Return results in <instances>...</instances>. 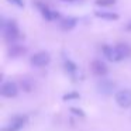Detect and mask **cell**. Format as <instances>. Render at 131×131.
Listing matches in <instances>:
<instances>
[{
    "instance_id": "obj_1",
    "label": "cell",
    "mask_w": 131,
    "mask_h": 131,
    "mask_svg": "<svg viewBox=\"0 0 131 131\" xmlns=\"http://www.w3.org/2000/svg\"><path fill=\"white\" fill-rule=\"evenodd\" d=\"M2 32H3L4 38L9 41H14L20 38V30L13 20H4V18L2 20Z\"/></svg>"
},
{
    "instance_id": "obj_2",
    "label": "cell",
    "mask_w": 131,
    "mask_h": 131,
    "mask_svg": "<svg viewBox=\"0 0 131 131\" xmlns=\"http://www.w3.org/2000/svg\"><path fill=\"white\" fill-rule=\"evenodd\" d=\"M130 55V47L127 44H117V45L111 47V62H120V61L125 59Z\"/></svg>"
},
{
    "instance_id": "obj_3",
    "label": "cell",
    "mask_w": 131,
    "mask_h": 131,
    "mask_svg": "<svg viewBox=\"0 0 131 131\" xmlns=\"http://www.w3.org/2000/svg\"><path fill=\"white\" fill-rule=\"evenodd\" d=\"M116 103L123 108L131 107V89H123L116 93Z\"/></svg>"
},
{
    "instance_id": "obj_4",
    "label": "cell",
    "mask_w": 131,
    "mask_h": 131,
    "mask_svg": "<svg viewBox=\"0 0 131 131\" xmlns=\"http://www.w3.org/2000/svg\"><path fill=\"white\" fill-rule=\"evenodd\" d=\"M49 61H51V57H49L48 52H37V54H34L31 57L30 62L35 68H42V66L48 65Z\"/></svg>"
},
{
    "instance_id": "obj_5",
    "label": "cell",
    "mask_w": 131,
    "mask_h": 131,
    "mask_svg": "<svg viewBox=\"0 0 131 131\" xmlns=\"http://www.w3.org/2000/svg\"><path fill=\"white\" fill-rule=\"evenodd\" d=\"M0 94L3 97H16L18 94V86L16 85L14 82H4L0 88Z\"/></svg>"
},
{
    "instance_id": "obj_6",
    "label": "cell",
    "mask_w": 131,
    "mask_h": 131,
    "mask_svg": "<svg viewBox=\"0 0 131 131\" xmlns=\"http://www.w3.org/2000/svg\"><path fill=\"white\" fill-rule=\"evenodd\" d=\"M114 88H116V85H114L113 80L106 79V78H102V79L97 82V90H99V93L106 94V96H108V94L113 93Z\"/></svg>"
},
{
    "instance_id": "obj_7",
    "label": "cell",
    "mask_w": 131,
    "mask_h": 131,
    "mask_svg": "<svg viewBox=\"0 0 131 131\" xmlns=\"http://www.w3.org/2000/svg\"><path fill=\"white\" fill-rule=\"evenodd\" d=\"M24 123H26V118H24V117L16 116L10 120V123L6 127L2 128V131H20L21 128L24 127Z\"/></svg>"
},
{
    "instance_id": "obj_8",
    "label": "cell",
    "mask_w": 131,
    "mask_h": 131,
    "mask_svg": "<svg viewBox=\"0 0 131 131\" xmlns=\"http://www.w3.org/2000/svg\"><path fill=\"white\" fill-rule=\"evenodd\" d=\"M37 6H38L41 14H42V17L45 18V20L54 21V20H58V18H59V13L55 12V10H52V9H49L48 6H45V4H41V3H37Z\"/></svg>"
},
{
    "instance_id": "obj_9",
    "label": "cell",
    "mask_w": 131,
    "mask_h": 131,
    "mask_svg": "<svg viewBox=\"0 0 131 131\" xmlns=\"http://www.w3.org/2000/svg\"><path fill=\"white\" fill-rule=\"evenodd\" d=\"M90 68H92V71H93V73L96 75V76H99V78H104L106 75H107V72H108L107 65L100 59H94L93 62H92Z\"/></svg>"
},
{
    "instance_id": "obj_10",
    "label": "cell",
    "mask_w": 131,
    "mask_h": 131,
    "mask_svg": "<svg viewBox=\"0 0 131 131\" xmlns=\"http://www.w3.org/2000/svg\"><path fill=\"white\" fill-rule=\"evenodd\" d=\"M65 71L68 72V73L71 75V76L75 80H76V79H80L79 68H78V65H76V63H73L72 61H69V59L65 61Z\"/></svg>"
},
{
    "instance_id": "obj_11",
    "label": "cell",
    "mask_w": 131,
    "mask_h": 131,
    "mask_svg": "<svg viewBox=\"0 0 131 131\" xmlns=\"http://www.w3.org/2000/svg\"><path fill=\"white\" fill-rule=\"evenodd\" d=\"M76 24H78V20L75 17H65V18L61 20L59 26H61V28H62L63 31H69V30L75 28Z\"/></svg>"
},
{
    "instance_id": "obj_12",
    "label": "cell",
    "mask_w": 131,
    "mask_h": 131,
    "mask_svg": "<svg viewBox=\"0 0 131 131\" xmlns=\"http://www.w3.org/2000/svg\"><path fill=\"white\" fill-rule=\"evenodd\" d=\"M94 16H96L97 18H102V20H108V21L118 20V14H117V13H113V12H102V10H99V12L94 13Z\"/></svg>"
},
{
    "instance_id": "obj_13",
    "label": "cell",
    "mask_w": 131,
    "mask_h": 131,
    "mask_svg": "<svg viewBox=\"0 0 131 131\" xmlns=\"http://www.w3.org/2000/svg\"><path fill=\"white\" fill-rule=\"evenodd\" d=\"M24 51H26V49L21 45H12V48L9 49V54H10V57H18V55H21Z\"/></svg>"
},
{
    "instance_id": "obj_14",
    "label": "cell",
    "mask_w": 131,
    "mask_h": 131,
    "mask_svg": "<svg viewBox=\"0 0 131 131\" xmlns=\"http://www.w3.org/2000/svg\"><path fill=\"white\" fill-rule=\"evenodd\" d=\"M21 88L26 92H31L32 88H34V83H32L28 78H26V79H21Z\"/></svg>"
},
{
    "instance_id": "obj_15",
    "label": "cell",
    "mask_w": 131,
    "mask_h": 131,
    "mask_svg": "<svg viewBox=\"0 0 131 131\" xmlns=\"http://www.w3.org/2000/svg\"><path fill=\"white\" fill-rule=\"evenodd\" d=\"M94 4L99 7H110V6L116 4V0H96Z\"/></svg>"
},
{
    "instance_id": "obj_16",
    "label": "cell",
    "mask_w": 131,
    "mask_h": 131,
    "mask_svg": "<svg viewBox=\"0 0 131 131\" xmlns=\"http://www.w3.org/2000/svg\"><path fill=\"white\" fill-rule=\"evenodd\" d=\"M62 99L65 100V102H71V100H78V99H79V93H76V92H71V93L63 94Z\"/></svg>"
},
{
    "instance_id": "obj_17",
    "label": "cell",
    "mask_w": 131,
    "mask_h": 131,
    "mask_svg": "<svg viewBox=\"0 0 131 131\" xmlns=\"http://www.w3.org/2000/svg\"><path fill=\"white\" fill-rule=\"evenodd\" d=\"M71 111L75 114V116H79V117H85V111L82 108H78V107H71Z\"/></svg>"
},
{
    "instance_id": "obj_18",
    "label": "cell",
    "mask_w": 131,
    "mask_h": 131,
    "mask_svg": "<svg viewBox=\"0 0 131 131\" xmlns=\"http://www.w3.org/2000/svg\"><path fill=\"white\" fill-rule=\"evenodd\" d=\"M9 3L14 4L17 7H24V0H9Z\"/></svg>"
},
{
    "instance_id": "obj_19",
    "label": "cell",
    "mask_w": 131,
    "mask_h": 131,
    "mask_svg": "<svg viewBox=\"0 0 131 131\" xmlns=\"http://www.w3.org/2000/svg\"><path fill=\"white\" fill-rule=\"evenodd\" d=\"M125 30H128V31H131V21H128V23L125 24Z\"/></svg>"
},
{
    "instance_id": "obj_20",
    "label": "cell",
    "mask_w": 131,
    "mask_h": 131,
    "mask_svg": "<svg viewBox=\"0 0 131 131\" xmlns=\"http://www.w3.org/2000/svg\"><path fill=\"white\" fill-rule=\"evenodd\" d=\"M62 2H69V3H73V2H76V0H62Z\"/></svg>"
},
{
    "instance_id": "obj_21",
    "label": "cell",
    "mask_w": 131,
    "mask_h": 131,
    "mask_svg": "<svg viewBox=\"0 0 131 131\" xmlns=\"http://www.w3.org/2000/svg\"><path fill=\"white\" fill-rule=\"evenodd\" d=\"M76 2H78V0H76Z\"/></svg>"
}]
</instances>
